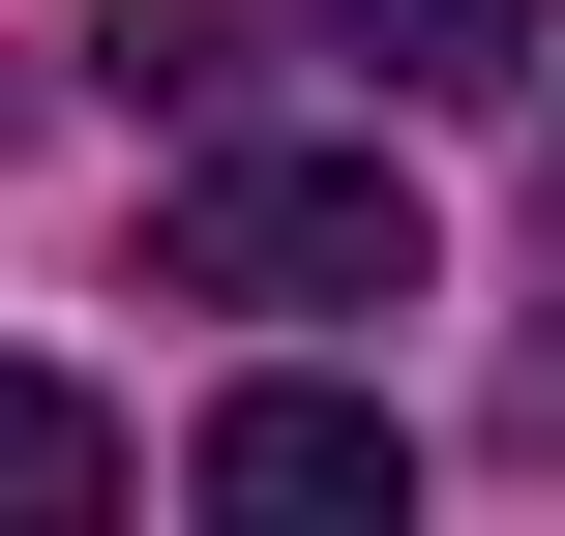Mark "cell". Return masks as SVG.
<instances>
[{
  "mask_svg": "<svg viewBox=\"0 0 565 536\" xmlns=\"http://www.w3.org/2000/svg\"><path fill=\"white\" fill-rule=\"evenodd\" d=\"M179 477H209L238 536H358L387 477H417V448H387V388H298V358H268V388H238V418H209Z\"/></svg>",
  "mask_w": 565,
  "mask_h": 536,
  "instance_id": "obj_2",
  "label": "cell"
},
{
  "mask_svg": "<svg viewBox=\"0 0 565 536\" xmlns=\"http://www.w3.org/2000/svg\"><path fill=\"white\" fill-rule=\"evenodd\" d=\"M119 507V418H89V388H30V358H0V536H89Z\"/></svg>",
  "mask_w": 565,
  "mask_h": 536,
  "instance_id": "obj_4",
  "label": "cell"
},
{
  "mask_svg": "<svg viewBox=\"0 0 565 536\" xmlns=\"http://www.w3.org/2000/svg\"><path fill=\"white\" fill-rule=\"evenodd\" d=\"M149 269L238 298V328H358V298H417V179H387V149H209V179L149 209Z\"/></svg>",
  "mask_w": 565,
  "mask_h": 536,
  "instance_id": "obj_1",
  "label": "cell"
},
{
  "mask_svg": "<svg viewBox=\"0 0 565 536\" xmlns=\"http://www.w3.org/2000/svg\"><path fill=\"white\" fill-rule=\"evenodd\" d=\"M298 30H328L387 119H447V90H507V60H536V0H298Z\"/></svg>",
  "mask_w": 565,
  "mask_h": 536,
  "instance_id": "obj_3",
  "label": "cell"
},
{
  "mask_svg": "<svg viewBox=\"0 0 565 536\" xmlns=\"http://www.w3.org/2000/svg\"><path fill=\"white\" fill-rule=\"evenodd\" d=\"M89 90H119V119H238V0H119Z\"/></svg>",
  "mask_w": 565,
  "mask_h": 536,
  "instance_id": "obj_5",
  "label": "cell"
}]
</instances>
